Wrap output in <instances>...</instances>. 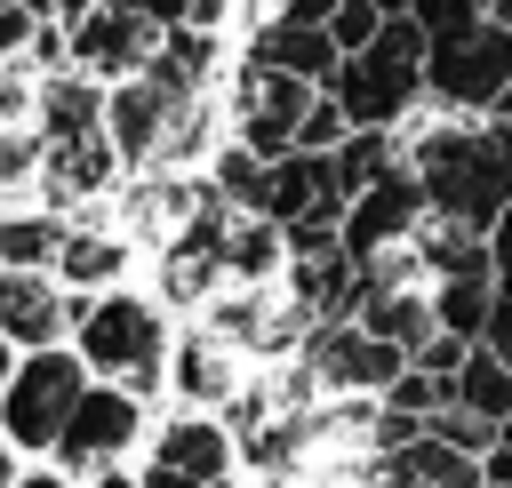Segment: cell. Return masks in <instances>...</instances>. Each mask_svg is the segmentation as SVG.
<instances>
[{
  "instance_id": "1",
  "label": "cell",
  "mask_w": 512,
  "mask_h": 488,
  "mask_svg": "<svg viewBox=\"0 0 512 488\" xmlns=\"http://www.w3.org/2000/svg\"><path fill=\"white\" fill-rule=\"evenodd\" d=\"M408 168H416L432 216L488 232L512 208V112H416Z\"/></svg>"
},
{
  "instance_id": "2",
  "label": "cell",
  "mask_w": 512,
  "mask_h": 488,
  "mask_svg": "<svg viewBox=\"0 0 512 488\" xmlns=\"http://www.w3.org/2000/svg\"><path fill=\"white\" fill-rule=\"evenodd\" d=\"M72 352L88 360V376L128 384L136 400H152V392L168 384L176 336H168V312H160L152 296H136V288H96V296L72 304Z\"/></svg>"
},
{
  "instance_id": "3",
  "label": "cell",
  "mask_w": 512,
  "mask_h": 488,
  "mask_svg": "<svg viewBox=\"0 0 512 488\" xmlns=\"http://www.w3.org/2000/svg\"><path fill=\"white\" fill-rule=\"evenodd\" d=\"M424 56H432V32L416 16H384V32L336 64L328 96L344 104L352 128H408L424 112Z\"/></svg>"
},
{
  "instance_id": "4",
  "label": "cell",
  "mask_w": 512,
  "mask_h": 488,
  "mask_svg": "<svg viewBox=\"0 0 512 488\" xmlns=\"http://www.w3.org/2000/svg\"><path fill=\"white\" fill-rule=\"evenodd\" d=\"M88 392V360L72 344H40V352H16L8 384H0V432L16 456H56L64 440V416L80 408Z\"/></svg>"
},
{
  "instance_id": "5",
  "label": "cell",
  "mask_w": 512,
  "mask_h": 488,
  "mask_svg": "<svg viewBox=\"0 0 512 488\" xmlns=\"http://www.w3.org/2000/svg\"><path fill=\"white\" fill-rule=\"evenodd\" d=\"M512 96V32L496 16L440 32L424 56V112H504Z\"/></svg>"
},
{
  "instance_id": "6",
  "label": "cell",
  "mask_w": 512,
  "mask_h": 488,
  "mask_svg": "<svg viewBox=\"0 0 512 488\" xmlns=\"http://www.w3.org/2000/svg\"><path fill=\"white\" fill-rule=\"evenodd\" d=\"M144 440H152V416H144V400H136L128 384H104V376H88L80 408L64 416V440H56V472H72V480H96V472L128 464Z\"/></svg>"
},
{
  "instance_id": "7",
  "label": "cell",
  "mask_w": 512,
  "mask_h": 488,
  "mask_svg": "<svg viewBox=\"0 0 512 488\" xmlns=\"http://www.w3.org/2000/svg\"><path fill=\"white\" fill-rule=\"evenodd\" d=\"M312 80H296V72H272V64H232V96H224V112H232V144H248L256 160H280V152H296V128H304V112H312Z\"/></svg>"
},
{
  "instance_id": "8",
  "label": "cell",
  "mask_w": 512,
  "mask_h": 488,
  "mask_svg": "<svg viewBox=\"0 0 512 488\" xmlns=\"http://www.w3.org/2000/svg\"><path fill=\"white\" fill-rule=\"evenodd\" d=\"M408 368L400 344H384L376 328L360 320H320L304 336V376H320V392H352V400H384L392 376Z\"/></svg>"
},
{
  "instance_id": "9",
  "label": "cell",
  "mask_w": 512,
  "mask_h": 488,
  "mask_svg": "<svg viewBox=\"0 0 512 488\" xmlns=\"http://www.w3.org/2000/svg\"><path fill=\"white\" fill-rule=\"evenodd\" d=\"M424 216H432V200H424L416 168H392L384 184L352 192V208H344L336 240H344V256H352V264H376V256H392V248H408V240L424 232Z\"/></svg>"
},
{
  "instance_id": "10",
  "label": "cell",
  "mask_w": 512,
  "mask_h": 488,
  "mask_svg": "<svg viewBox=\"0 0 512 488\" xmlns=\"http://www.w3.org/2000/svg\"><path fill=\"white\" fill-rule=\"evenodd\" d=\"M160 32L168 24H152L144 8H112V0H96L72 32H64V56H72V72H88V80H128V72H144L152 56H160Z\"/></svg>"
},
{
  "instance_id": "11",
  "label": "cell",
  "mask_w": 512,
  "mask_h": 488,
  "mask_svg": "<svg viewBox=\"0 0 512 488\" xmlns=\"http://www.w3.org/2000/svg\"><path fill=\"white\" fill-rule=\"evenodd\" d=\"M152 464L200 480V488H240V432L216 416V408H176L152 440H144Z\"/></svg>"
},
{
  "instance_id": "12",
  "label": "cell",
  "mask_w": 512,
  "mask_h": 488,
  "mask_svg": "<svg viewBox=\"0 0 512 488\" xmlns=\"http://www.w3.org/2000/svg\"><path fill=\"white\" fill-rule=\"evenodd\" d=\"M72 288L56 272H0V336L16 352H40V344H72Z\"/></svg>"
},
{
  "instance_id": "13",
  "label": "cell",
  "mask_w": 512,
  "mask_h": 488,
  "mask_svg": "<svg viewBox=\"0 0 512 488\" xmlns=\"http://www.w3.org/2000/svg\"><path fill=\"white\" fill-rule=\"evenodd\" d=\"M240 56H248V64H272V72H296V80H312V88H328L336 64H344V48L328 40V24H288V16H256Z\"/></svg>"
},
{
  "instance_id": "14",
  "label": "cell",
  "mask_w": 512,
  "mask_h": 488,
  "mask_svg": "<svg viewBox=\"0 0 512 488\" xmlns=\"http://www.w3.org/2000/svg\"><path fill=\"white\" fill-rule=\"evenodd\" d=\"M168 384H176L184 408H224V400L240 392V352H232V336H216V328L184 336V344L168 352Z\"/></svg>"
},
{
  "instance_id": "15",
  "label": "cell",
  "mask_w": 512,
  "mask_h": 488,
  "mask_svg": "<svg viewBox=\"0 0 512 488\" xmlns=\"http://www.w3.org/2000/svg\"><path fill=\"white\" fill-rule=\"evenodd\" d=\"M120 272H128V240L120 232H64V248H56V280L64 288L96 296V288H120Z\"/></svg>"
},
{
  "instance_id": "16",
  "label": "cell",
  "mask_w": 512,
  "mask_h": 488,
  "mask_svg": "<svg viewBox=\"0 0 512 488\" xmlns=\"http://www.w3.org/2000/svg\"><path fill=\"white\" fill-rule=\"evenodd\" d=\"M392 168H408V128H352V136L336 144L344 192H368V184H384Z\"/></svg>"
},
{
  "instance_id": "17",
  "label": "cell",
  "mask_w": 512,
  "mask_h": 488,
  "mask_svg": "<svg viewBox=\"0 0 512 488\" xmlns=\"http://www.w3.org/2000/svg\"><path fill=\"white\" fill-rule=\"evenodd\" d=\"M448 400H456V408H472V416H488V424H512V368H504L488 344H472V352H464V368L448 376Z\"/></svg>"
},
{
  "instance_id": "18",
  "label": "cell",
  "mask_w": 512,
  "mask_h": 488,
  "mask_svg": "<svg viewBox=\"0 0 512 488\" xmlns=\"http://www.w3.org/2000/svg\"><path fill=\"white\" fill-rule=\"evenodd\" d=\"M64 224L56 216H0V272H56Z\"/></svg>"
},
{
  "instance_id": "19",
  "label": "cell",
  "mask_w": 512,
  "mask_h": 488,
  "mask_svg": "<svg viewBox=\"0 0 512 488\" xmlns=\"http://www.w3.org/2000/svg\"><path fill=\"white\" fill-rule=\"evenodd\" d=\"M376 8H384V16H416L432 40H440V32H464V24L488 16V0H376Z\"/></svg>"
},
{
  "instance_id": "20",
  "label": "cell",
  "mask_w": 512,
  "mask_h": 488,
  "mask_svg": "<svg viewBox=\"0 0 512 488\" xmlns=\"http://www.w3.org/2000/svg\"><path fill=\"white\" fill-rule=\"evenodd\" d=\"M376 32H384V8H376V0H336V8H328V40H336L344 56H360Z\"/></svg>"
},
{
  "instance_id": "21",
  "label": "cell",
  "mask_w": 512,
  "mask_h": 488,
  "mask_svg": "<svg viewBox=\"0 0 512 488\" xmlns=\"http://www.w3.org/2000/svg\"><path fill=\"white\" fill-rule=\"evenodd\" d=\"M344 136H352V120H344V104L320 88V96H312V112H304V128H296V152H336Z\"/></svg>"
},
{
  "instance_id": "22",
  "label": "cell",
  "mask_w": 512,
  "mask_h": 488,
  "mask_svg": "<svg viewBox=\"0 0 512 488\" xmlns=\"http://www.w3.org/2000/svg\"><path fill=\"white\" fill-rule=\"evenodd\" d=\"M504 368H512V280H496V312H488V336H480Z\"/></svg>"
},
{
  "instance_id": "23",
  "label": "cell",
  "mask_w": 512,
  "mask_h": 488,
  "mask_svg": "<svg viewBox=\"0 0 512 488\" xmlns=\"http://www.w3.org/2000/svg\"><path fill=\"white\" fill-rule=\"evenodd\" d=\"M336 0H256V16H288V24H328Z\"/></svg>"
},
{
  "instance_id": "24",
  "label": "cell",
  "mask_w": 512,
  "mask_h": 488,
  "mask_svg": "<svg viewBox=\"0 0 512 488\" xmlns=\"http://www.w3.org/2000/svg\"><path fill=\"white\" fill-rule=\"evenodd\" d=\"M488 256H496V280H512V208L488 224Z\"/></svg>"
},
{
  "instance_id": "25",
  "label": "cell",
  "mask_w": 512,
  "mask_h": 488,
  "mask_svg": "<svg viewBox=\"0 0 512 488\" xmlns=\"http://www.w3.org/2000/svg\"><path fill=\"white\" fill-rule=\"evenodd\" d=\"M136 488H200V480H184V472H168V464H152V456H144V472H136Z\"/></svg>"
},
{
  "instance_id": "26",
  "label": "cell",
  "mask_w": 512,
  "mask_h": 488,
  "mask_svg": "<svg viewBox=\"0 0 512 488\" xmlns=\"http://www.w3.org/2000/svg\"><path fill=\"white\" fill-rule=\"evenodd\" d=\"M16 488H80V480L56 472V464H40V472H16Z\"/></svg>"
},
{
  "instance_id": "27",
  "label": "cell",
  "mask_w": 512,
  "mask_h": 488,
  "mask_svg": "<svg viewBox=\"0 0 512 488\" xmlns=\"http://www.w3.org/2000/svg\"><path fill=\"white\" fill-rule=\"evenodd\" d=\"M80 488H136V472H120V464H112V472H96V480H80Z\"/></svg>"
},
{
  "instance_id": "28",
  "label": "cell",
  "mask_w": 512,
  "mask_h": 488,
  "mask_svg": "<svg viewBox=\"0 0 512 488\" xmlns=\"http://www.w3.org/2000/svg\"><path fill=\"white\" fill-rule=\"evenodd\" d=\"M0 488H16V448H8V432H0Z\"/></svg>"
},
{
  "instance_id": "29",
  "label": "cell",
  "mask_w": 512,
  "mask_h": 488,
  "mask_svg": "<svg viewBox=\"0 0 512 488\" xmlns=\"http://www.w3.org/2000/svg\"><path fill=\"white\" fill-rule=\"evenodd\" d=\"M488 16H496V24H504V32H512V0H488Z\"/></svg>"
},
{
  "instance_id": "30",
  "label": "cell",
  "mask_w": 512,
  "mask_h": 488,
  "mask_svg": "<svg viewBox=\"0 0 512 488\" xmlns=\"http://www.w3.org/2000/svg\"><path fill=\"white\" fill-rule=\"evenodd\" d=\"M8 368H16V344H8V336H0V384H8Z\"/></svg>"
},
{
  "instance_id": "31",
  "label": "cell",
  "mask_w": 512,
  "mask_h": 488,
  "mask_svg": "<svg viewBox=\"0 0 512 488\" xmlns=\"http://www.w3.org/2000/svg\"><path fill=\"white\" fill-rule=\"evenodd\" d=\"M240 488H296V480H240Z\"/></svg>"
},
{
  "instance_id": "32",
  "label": "cell",
  "mask_w": 512,
  "mask_h": 488,
  "mask_svg": "<svg viewBox=\"0 0 512 488\" xmlns=\"http://www.w3.org/2000/svg\"><path fill=\"white\" fill-rule=\"evenodd\" d=\"M504 112H512V96H504Z\"/></svg>"
}]
</instances>
